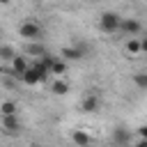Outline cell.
<instances>
[{
	"label": "cell",
	"instance_id": "1",
	"mask_svg": "<svg viewBox=\"0 0 147 147\" xmlns=\"http://www.w3.org/2000/svg\"><path fill=\"white\" fill-rule=\"evenodd\" d=\"M48 74H51V69L39 60V62H34L32 67H28V71L21 76V80H23L25 85H37V83H44V80L48 78Z\"/></svg>",
	"mask_w": 147,
	"mask_h": 147
},
{
	"label": "cell",
	"instance_id": "2",
	"mask_svg": "<svg viewBox=\"0 0 147 147\" xmlns=\"http://www.w3.org/2000/svg\"><path fill=\"white\" fill-rule=\"evenodd\" d=\"M119 25H122V16H119V14H115V11H103V14H101V18H99V28H101L103 32H108V34L117 32V30H119Z\"/></svg>",
	"mask_w": 147,
	"mask_h": 147
},
{
	"label": "cell",
	"instance_id": "3",
	"mask_svg": "<svg viewBox=\"0 0 147 147\" xmlns=\"http://www.w3.org/2000/svg\"><path fill=\"white\" fill-rule=\"evenodd\" d=\"M18 34L23 37V39H28V41H39L41 39V28L34 23V21H25L21 28H18Z\"/></svg>",
	"mask_w": 147,
	"mask_h": 147
},
{
	"label": "cell",
	"instance_id": "4",
	"mask_svg": "<svg viewBox=\"0 0 147 147\" xmlns=\"http://www.w3.org/2000/svg\"><path fill=\"white\" fill-rule=\"evenodd\" d=\"M2 129H5V133H9V136H16V133H21L18 113H16V115H2Z\"/></svg>",
	"mask_w": 147,
	"mask_h": 147
},
{
	"label": "cell",
	"instance_id": "5",
	"mask_svg": "<svg viewBox=\"0 0 147 147\" xmlns=\"http://www.w3.org/2000/svg\"><path fill=\"white\" fill-rule=\"evenodd\" d=\"M119 30H122L124 34L133 37V34H138V32L142 30V25H140V21H138V18H122V25H119Z\"/></svg>",
	"mask_w": 147,
	"mask_h": 147
},
{
	"label": "cell",
	"instance_id": "6",
	"mask_svg": "<svg viewBox=\"0 0 147 147\" xmlns=\"http://www.w3.org/2000/svg\"><path fill=\"white\" fill-rule=\"evenodd\" d=\"M80 110H83V113H96V110H99V96H96L94 92H90V94L80 101Z\"/></svg>",
	"mask_w": 147,
	"mask_h": 147
},
{
	"label": "cell",
	"instance_id": "7",
	"mask_svg": "<svg viewBox=\"0 0 147 147\" xmlns=\"http://www.w3.org/2000/svg\"><path fill=\"white\" fill-rule=\"evenodd\" d=\"M83 55H85V51L78 48V46H67V48L60 51V57H64L67 62H71V60H80Z\"/></svg>",
	"mask_w": 147,
	"mask_h": 147
},
{
	"label": "cell",
	"instance_id": "8",
	"mask_svg": "<svg viewBox=\"0 0 147 147\" xmlns=\"http://www.w3.org/2000/svg\"><path fill=\"white\" fill-rule=\"evenodd\" d=\"M11 69H14V71H16V76L21 78V76H23V74L28 71V62H25V57L16 53V57L11 60Z\"/></svg>",
	"mask_w": 147,
	"mask_h": 147
},
{
	"label": "cell",
	"instance_id": "9",
	"mask_svg": "<svg viewBox=\"0 0 147 147\" xmlns=\"http://www.w3.org/2000/svg\"><path fill=\"white\" fill-rule=\"evenodd\" d=\"M129 140H131V136H129V131H126V129H122V126H119V129H115V131H113V142H117V145H126Z\"/></svg>",
	"mask_w": 147,
	"mask_h": 147
},
{
	"label": "cell",
	"instance_id": "10",
	"mask_svg": "<svg viewBox=\"0 0 147 147\" xmlns=\"http://www.w3.org/2000/svg\"><path fill=\"white\" fill-rule=\"evenodd\" d=\"M14 57H16V51H14L9 44H2V46H0V60H2V62H11Z\"/></svg>",
	"mask_w": 147,
	"mask_h": 147
},
{
	"label": "cell",
	"instance_id": "11",
	"mask_svg": "<svg viewBox=\"0 0 147 147\" xmlns=\"http://www.w3.org/2000/svg\"><path fill=\"white\" fill-rule=\"evenodd\" d=\"M71 140H74V145H80V147H85V145L92 142V138L87 133H83V131H74L71 133Z\"/></svg>",
	"mask_w": 147,
	"mask_h": 147
},
{
	"label": "cell",
	"instance_id": "12",
	"mask_svg": "<svg viewBox=\"0 0 147 147\" xmlns=\"http://www.w3.org/2000/svg\"><path fill=\"white\" fill-rule=\"evenodd\" d=\"M126 51H129L131 55H138V53H142L140 39H136V37H129V41H126Z\"/></svg>",
	"mask_w": 147,
	"mask_h": 147
},
{
	"label": "cell",
	"instance_id": "13",
	"mask_svg": "<svg viewBox=\"0 0 147 147\" xmlns=\"http://www.w3.org/2000/svg\"><path fill=\"white\" fill-rule=\"evenodd\" d=\"M67 71V60L64 57H55V62L51 64V74H64Z\"/></svg>",
	"mask_w": 147,
	"mask_h": 147
},
{
	"label": "cell",
	"instance_id": "14",
	"mask_svg": "<svg viewBox=\"0 0 147 147\" xmlns=\"http://www.w3.org/2000/svg\"><path fill=\"white\" fill-rule=\"evenodd\" d=\"M0 113H2V115H16V113H18V106H16L14 101H2V103H0Z\"/></svg>",
	"mask_w": 147,
	"mask_h": 147
},
{
	"label": "cell",
	"instance_id": "15",
	"mask_svg": "<svg viewBox=\"0 0 147 147\" xmlns=\"http://www.w3.org/2000/svg\"><path fill=\"white\" fill-rule=\"evenodd\" d=\"M51 92H55V94H67V92H69V85H67L64 80H53Z\"/></svg>",
	"mask_w": 147,
	"mask_h": 147
},
{
	"label": "cell",
	"instance_id": "16",
	"mask_svg": "<svg viewBox=\"0 0 147 147\" xmlns=\"http://www.w3.org/2000/svg\"><path fill=\"white\" fill-rule=\"evenodd\" d=\"M133 83H136V87H140V90H147V74H145V71H140V74H133Z\"/></svg>",
	"mask_w": 147,
	"mask_h": 147
},
{
	"label": "cell",
	"instance_id": "17",
	"mask_svg": "<svg viewBox=\"0 0 147 147\" xmlns=\"http://www.w3.org/2000/svg\"><path fill=\"white\" fill-rule=\"evenodd\" d=\"M25 51H28V53H30V55H39V57H41V55H44V53H46V48H44V46H41V44H30V46H28V48H25Z\"/></svg>",
	"mask_w": 147,
	"mask_h": 147
},
{
	"label": "cell",
	"instance_id": "18",
	"mask_svg": "<svg viewBox=\"0 0 147 147\" xmlns=\"http://www.w3.org/2000/svg\"><path fill=\"white\" fill-rule=\"evenodd\" d=\"M138 133L142 136V140H147V126H140V129H138Z\"/></svg>",
	"mask_w": 147,
	"mask_h": 147
},
{
	"label": "cell",
	"instance_id": "19",
	"mask_svg": "<svg viewBox=\"0 0 147 147\" xmlns=\"http://www.w3.org/2000/svg\"><path fill=\"white\" fill-rule=\"evenodd\" d=\"M140 46H142V53H147V37L140 39Z\"/></svg>",
	"mask_w": 147,
	"mask_h": 147
},
{
	"label": "cell",
	"instance_id": "20",
	"mask_svg": "<svg viewBox=\"0 0 147 147\" xmlns=\"http://www.w3.org/2000/svg\"><path fill=\"white\" fill-rule=\"evenodd\" d=\"M0 2H2V5H9V0H0Z\"/></svg>",
	"mask_w": 147,
	"mask_h": 147
}]
</instances>
